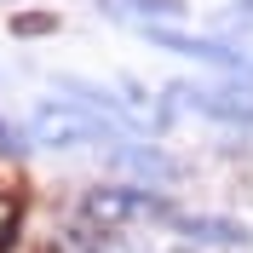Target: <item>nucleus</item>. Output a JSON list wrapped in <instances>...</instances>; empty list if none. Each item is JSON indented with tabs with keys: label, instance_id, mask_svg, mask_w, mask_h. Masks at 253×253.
I'll list each match as a JSON object with an SVG mask.
<instances>
[{
	"label": "nucleus",
	"instance_id": "f257e3e1",
	"mask_svg": "<svg viewBox=\"0 0 253 253\" xmlns=\"http://www.w3.org/2000/svg\"><path fill=\"white\" fill-rule=\"evenodd\" d=\"M12 236V196H0V242Z\"/></svg>",
	"mask_w": 253,
	"mask_h": 253
}]
</instances>
